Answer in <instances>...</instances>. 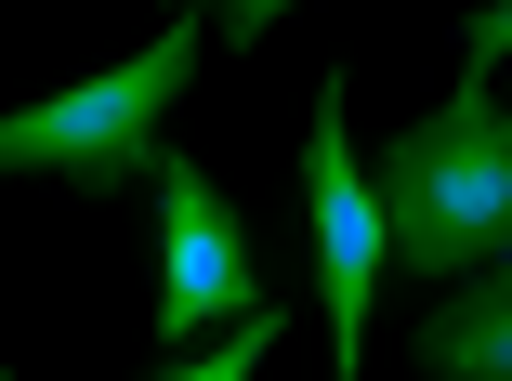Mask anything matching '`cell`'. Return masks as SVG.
Wrapping results in <instances>:
<instances>
[{
    "mask_svg": "<svg viewBox=\"0 0 512 381\" xmlns=\"http://www.w3.org/2000/svg\"><path fill=\"white\" fill-rule=\"evenodd\" d=\"M381 198V263L407 276H473L512 250V106L499 79H460L434 119H407L368 171Z\"/></svg>",
    "mask_w": 512,
    "mask_h": 381,
    "instance_id": "obj_1",
    "label": "cell"
},
{
    "mask_svg": "<svg viewBox=\"0 0 512 381\" xmlns=\"http://www.w3.org/2000/svg\"><path fill=\"white\" fill-rule=\"evenodd\" d=\"M184 66H197V14H171L132 66H106V79L53 92V106H14V119H0V171L79 184V198L132 184V171H145V145H158V119H171V92H184Z\"/></svg>",
    "mask_w": 512,
    "mask_h": 381,
    "instance_id": "obj_2",
    "label": "cell"
},
{
    "mask_svg": "<svg viewBox=\"0 0 512 381\" xmlns=\"http://www.w3.org/2000/svg\"><path fill=\"white\" fill-rule=\"evenodd\" d=\"M145 198H158V342L184 355V342H211L224 316H250L263 303V263H250V237H237V211H224V184L197 171V158H171V145H145Z\"/></svg>",
    "mask_w": 512,
    "mask_h": 381,
    "instance_id": "obj_3",
    "label": "cell"
},
{
    "mask_svg": "<svg viewBox=\"0 0 512 381\" xmlns=\"http://www.w3.org/2000/svg\"><path fill=\"white\" fill-rule=\"evenodd\" d=\"M302 224H316V303H329V355H368L381 316V198L355 171V119H342V79L316 92V132H302Z\"/></svg>",
    "mask_w": 512,
    "mask_h": 381,
    "instance_id": "obj_4",
    "label": "cell"
},
{
    "mask_svg": "<svg viewBox=\"0 0 512 381\" xmlns=\"http://www.w3.org/2000/svg\"><path fill=\"white\" fill-rule=\"evenodd\" d=\"M421 368L434 381H512V250L460 276V303L421 316Z\"/></svg>",
    "mask_w": 512,
    "mask_h": 381,
    "instance_id": "obj_5",
    "label": "cell"
},
{
    "mask_svg": "<svg viewBox=\"0 0 512 381\" xmlns=\"http://www.w3.org/2000/svg\"><path fill=\"white\" fill-rule=\"evenodd\" d=\"M263 355H276V303H250V316H224L211 342H184V355H171V381H250Z\"/></svg>",
    "mask_w": 512,
    "mask_h": 381,
    "instance_id": "obj_6",
    "label": "cell"
},
{
    "mask_svg": "<svg viewBox=\"0 0 512 381\" xmlns=\"http://www.w3.org/2000/svg\"><path fill=\"white\" fill-rule=\"evenodd\" d=\"M499 53H512V0H486V14H473V40H460V79H499Z\"/></svg>",
    "mask_w": 512,
    "mask_h": 381,
    "instance_id": "obj_7",
    "label": "cell"
},
{
    "mask_svg": "<svg viewBox=\"0 0 512 381\" xmlns=\"http://www.w3.org/2000/svg\"><path fill=\"white\" fill-rule=\"evenodd\" d=\"M184 14H197V0H184ZM211 14H224V40H263V27L289 14V0H211Z\"/></svg>",
    "mask_w": 512,
    "mask_h": 381,
    "instance_id": "obj_8",
    "label": "cell"
}]
</instances>
